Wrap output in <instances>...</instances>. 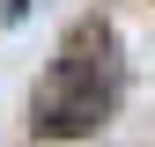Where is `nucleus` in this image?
<instances>
[{
	"label": "nucleus",
	"instance_id": "nucleus-1",
	"mask_svg": "<svg viewBox=\"0 0 155 147\" xmlns=\"http://www.w3.org/2000/svg\"><path fill=\"white\" fill-rule=\"evenodd\" d=\"M118 88H126V66H118V44H111L104 22H81L59 44V59L45 66V81H37V133L52 140H81L96 125L118 110Z\"/></svg>",
	"mask_w": 155,
	"mask_h": 147
}]
</instances>
